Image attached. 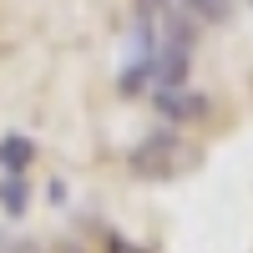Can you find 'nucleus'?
Here are the masks:
<instances>
[{
  "mask_svg": "<svg viewBox=\"0 0 253 253\" xmlns=\"http://www.w3.org/2000/svg\"><path fill=\"white\" fill-rule=\"evenodd\" d=\"M26 198H31V187H26V177H20V172H10L5 182H0V203H5V213H10V218L26 213Z\"/></svg>",
  "mask_w": 253,
  "mask_h": 253,
  "instance_id": "nucleus-5",
  "label": "nucleus"
},
{
  "mask_svg": "<svg viewBox=\"0 0 253 253\" xmlns=\"http://www.w3.org/2000/svg\"><path fill=\"white\" fill-rule=\"evenodd\" d=\"M152 107H157L162 122L182 126V122H203L208 117V96L187 91V86H152Z\"/></svg>",
  "mask_w": 253,
  "mask_h": 253,
  "instance_id": "nucleus-2",
  "label": "nucleus"
},
{
  "mask_svg": "<svg viewBox=\"0 0 253 253\" xmlns=\"http://www.w3.org/2000/svg\"><path fill=\"white\" fill-rule=\"evenodd\" d=\"M193 162H198L193 142H182L172 126L147 132L132 152H126V167H132V177H142V182H172V177H182Z\"/></svg>",
  "mask_w": 253,
  "mask_h": 253,
  "instance_id": "nucleus-1",
  "label": "nucleus"
},
{
  "mask_svg": "<svg viewBox=\"0 0 253 253\" xmlns=\"http://www.w3.org/2000/svg\"><path fill=\"white\" fill-rule=\"evenodd\" d=\"M107 253H147V248L132 243V238H122V233H112V238H107Z\"/></svg>",
  "mask_w": 253,
  "mask_h": 253,
  "instance_id": "nucleus-6",
  "label": "nucleus"
},
{
  "mask_svg": "<svg viewBox=\"0 0 253 253\" xmlns=\"http://www.w3.org/2000/svg\"><path fill=\"white\" fill-rule=\"evenodd\" d=\"M5 253H41V248H36V243H31V238H20V243H10V248H5Z\"/></svg>",
  "mask_w": 253,
  "mask_h": 253,
  "instance_id": "nucleus-7",
  "label": "nucleus"
},
{
  "mask_svg": "<svg viewBox=\"0 0 253 253\" xmlns=\"http://www.w3.org/2000/svg\"><path fill=\"white\" fill-rule=\"evenodd\" d=\"M182 15L203 20V26H228L233 20V0H177Z\"/></svg>",
  "mask_w": 253,
  "mask_h": 253,
  "instance_id": "nucleus-3",
  "label": "nucleus"
},
{
  "mask_svg": "<svg viewBox=\"0 0 253 253\" xmlns=\"http://www.w3.org/2000/svg\"><path fill=\"white\" fill-rule=\"evenodd\" d=\"M31 157H36L31 137H5V142H0V167H5V172H26Z\"/></svg>",
  "mask_w": 253,
  "mask_h": 253,
  "instance_id": "nucleus-4",
  "label": "nucleus"
}]
</instances>
